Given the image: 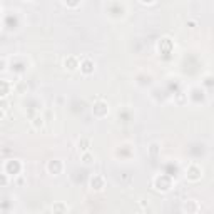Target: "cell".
I'll list each match as a JSON object with an SVG mask.
<instances>
[{
    "label": "cell",
    "instance_id": "6da1fadb",
    "mask_svg": "<svg viewBox=\"0 0 214 214\" xmlns=\"http://www.w3.org/2000/svg\"><path fill=\"white\" fill-rule=\"evenodd\" d=\"M84 67H85V69H84V72H90V70H92V69H90V67H92V64H90V62H85V64H84Z\"/></svg>",
    "mask_w": 214,
    "mask_h": 214
}]
</instances>
